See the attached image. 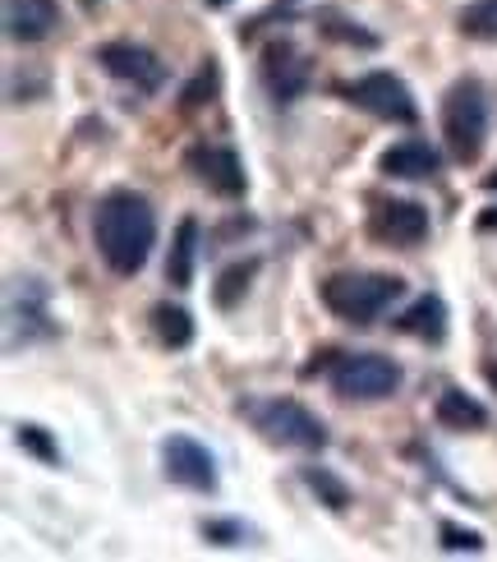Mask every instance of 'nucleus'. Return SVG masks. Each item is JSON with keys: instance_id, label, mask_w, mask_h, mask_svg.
<instances>
[{"instance_id": "nucleus-4", "label": "nucleus", "mask_w": 497, "mask_h": 562, "mask_svg": "<svg viewBox=\"0 0 497 562\" xmlns=\"http://www.w3.org/2000/svg\"><path fill=\"white\" fill-rule=\"evenodd\" d=\"M488 121H493V106H488V88L479 79H456L442 92V138H447V153L461 167H475L484 157Z\"/></svg>"}, {"instance_id": "nucleus-13", "label": "nucleus", "mask_w": 497, "mask_h": 562, "mask_svg": "<svg viewBox=\"0 0 497 562\" xmlns=\"http://www.w3.org/2000/svg\"><path fill=\"white\" fill-rule=\"evenodd\" d=\"M60 29V0H5V37L10 42H46Z\"/></svg>"}, {"instance_id": "nucleus-19", "label": "nucleus", "mask_w": 497, "mask_h": 562, "mask_svg": "<svg viewBox=\"0 0 497 562\" xmlns=\"http://www.w3.org/2000/svg\"><path fill=\"white\" fill-rule=\"evenodd\" d=\"M300 480H304V488H309V494H314L323 507H331V512H346V507H350L346 480H337V475L327 471V465H304Z\"/></svg>"}, {"instance_id": "nucleus-6", "label": "nucleus", "mask_w": 497, "mask_h": 562, "mask_svg": "<svg viewBox=\"0 0 497 562\" xmlns=\"http://www.w3.org/2000/svg\"><path fill=\"white\" fill-rule=\"evenodd\" d=\"M60 323L52 318V286L42 277H10L5 291V346H33L56 337Z\"/></svg>"}, {"instance_id": "nucleus-7", "label": "nucleus", "mask_w": 497, "mask_h": 562, "mask_svg": "<svg viewBox=\"0 0 497 562\" xmlns=\"http://www.w3.org/2000/svg\"><path fill=\"white\" fill-rule=\"evenodd\" d=\"M346 98L377 115V121H387V125H415L419 121V106H415V92L406 88V79H396L392 69H373V75L364 79H354L346 88Z\"/></svg>"}, {"instance_id": "nucleus-8", "label": "nucleus", "mask_w": 497, "mask_h": 562, "mask_svg": "<svg viewBox=\"0 0 497 562\" xmlns=\"http://www.w3.org/2000/svg\"><path fill=\"white\" fill-rule=\"evenodd\" d=\"M161 471L171 484L189 488V494H217V457H212L194 434L161 438Z\"/></svg>"}, {"instance_id": "nucleus-9", "label": "nucleus", "mask_w": 497, "mask_h": 562, "mask_svg": "<svg viewBox=\"0 0 497 562\" xmlns=\"http://www.w3.org/2000/svg\"><path fill=\"white\" fill-rule=\"evenodd\" d=\"M184 171L194 176L207 194H217V199H245V190H249L245 161H240V153L226 148V144H194L184 153Z\"/></svg>"}, {"instance_id": "nucleus-27", "label": "nucleus", "mask_w": 497, "mask_h": 562, "mask_svg": "<svg viewBox=\"0 0 497 562\" xmlns=\"http://www.w3.org/2000/svg\"><path fill=\"white\" fill-rule=\"evenodd\" d=\"M479 373H484V383L497 392V360H484V369H479Z\"/></svg>"}, {"instance_id": "nucleus-11", "label": "nucleus", "mask_w": 497, "mask_h": 562, "mask_svg": "<svg viewBox=\"0 0 497 562\" xmlns=\"http://www.w3.org/2000/svg\"><path fill=\"white\" fill-rule=\"evenodd\" d=\"M369 236L392 249H419L429 240V207L415 199H383L369 213Z\"/></svg>"}, {"instance_id": "nucleus-18", "label": "nucleus", "mask_w": 497, "mask_h": 562, "mask_svg": "<svg viewBox=\"0 0 497 562\" xmlns=\"http://www.w3.org/2000/svg\"><path fill=\"white\" fill-rule=\"evenodd\" d=\"M148 323H153V337L166 346V350H184L194 341V314L184 304H171V300H157L148 310Z\"/></svg>"}, {"instance_id": "nucleus-1", "label": "nucleus", "mask_w": 497, "mask_h": 562, "mask_svg": "<svg viewBox=\"0 0 497 562\" xmlns=\"http://www.w3.org/2000/svg\"><path fill=\"white\" fill-rule=\"evenodd\" d=\"M92 245L115 277L144 272L157 249V207L138 190H106L92 213Z\"/></svg>"}, {"instance_id": "nucleus-14", "label": "nucleus", "mask_w": 497, "mask_h": 562, "mask_svg": "<svg viewBox=\"0 0 497 562\" xmlns=\"http://www.w3.org/2000/svg\"><path fill=\"white\" fill-rule=\"evenodd\" d=\"M377 171L392 180H433L442 171V153L423 138H400L383 157H377Z\"/></svg>"}, {"instance_id": "nucleus-3", "label": "nucleus", "mask_w": 497, "mask_h": 562, "mask_svg": "<svg viewBox=\"0 0 497 562\" xmlns=\"http://www.w3.org/2000/svg\"><path fill=\"white\" fill-rule=\"evenodd\" d=\"M235 411L249 419L253 434H263L276 448H295V452L327 448V425L304 402H295V396H249Z\"/></svg>"}, {"instance_id": "nucleus-10", "label": "nucleus", "mask_w": 497, "mask_h": 562, "mask_svg": "<svg viewBox=\"0 0 497 562\" xmlns=\"http://www.w3.org/2000/svg\"><path fill=\"white\" fill-rule=\"evenodd\" d=\"M98 65L106 69L111 79H121L134 92H144V98L161 92L166 75H171V69L161 65V56L148 52V46H138V42H106V46H98Z\"/></svg>"}, {"instance_id": "nucleus-29", "label": "nucleus", "mask_w": 497, "mask_h": 562, "mask_svg": "<svg viewBox=\"0 0 497 562\" xmlns=\"http://www.w3.org/2000/svg\"><path fill=\"white\" fill-rule=\"evenodd\" d=\"M484 190H493V194H497V171H493V176H484Z\"/></svg>"}, {"instance_id": "nucleus-25", "label": "nucleus", "mask_w": 497, "mask_h": 562, "mask_svg": "<svg viewBox=\"0 0 497 562\" xmlns=\"http://www.w3.org/2000/svg\"><path fill=\"white\" fill-rule=\"evenodd\" d=\"M199 530H203L207 544H222V549L245 544V526H240V521H203Z\"/></svg>"}, {"instance_id": "nucleus-24", "label": "nucleus", "mask_w": 497, "mask_h": 562, "mask_svg": "<svg viewBox=\"0 0 497 562\" xmlns=\"http://www.w3.org/2000/svg\"><path fill=\"white\" fill-rule=\"evenodd\" d=\"M212 88H217V65H212V60H207V65L199 69V79H194V83H189V88L180 92V106H184V111H194V106H203V102L212 98Z\"/></svg>"}, {"instance_id": "nucleus-2", "label": "nucleus", "mask_w": 497, "mask_h": 562, "mask_svg": "<svg viewBox=\"0 0 497 562\" xmlns=\"http://www.w3.org/2000/svg\"><path fill=\"white\" fill-rule=\"evenodd\" d=\"M318 295L327 314H337L350 327H369L406 295V281L392 272H331L318 286Z\"/></svg>"}, {"instance_id": "nucleus-16", "label": "nucleus", "mask_w": 497, "mask_h": 562, "mask_svg": "<svg viewBox=\"0 0 497 562\" xmlns=\"http://www.w3.org/2000/svg\"><path fill=\"white\" fill-rule=\"evenodd\" d=\"M433 415H438V425H442V429H452V434H475V429H488V411H484L470 392H461V387H447V392L438 396Z\"/></svg>"}, {"instance_id": "nucleus-15", "label": "nucleus", "mask_w": 497, "mask_h": 562, "mask_svg": "<svg viewBox=\"0 0 497 562\" xmlns=\"http://www.w3.org/2000/svg\"><path fill=\"white\" fill-rule=\"evenodd\" d=\"M396 333L438 346V341L447 337V300H442V295H419L410 310L396 318Z\"/></svg>"}, {"instance_id": "nucleus-20", "label": "nucleus", "mask_w": 497, "mask_h": 562, "mask_svg": "<svg viewBox=\"0 0 497 562\" xmlns=\"http://www.w3.org/2000/svg\"><path fill=\"white\" fill-rule=\"evenodd\" d=\"M456 29L475 42H497V0H470L456 19Z\"/></svg>"}, {"instance_id": "nucleus-23", "label": "nucleus", "mask_w": 497, "mask_h": 562, "mask_svg": "<svg viewBox=\"0 0 497 562\" xmlns=\"http://www.w3.org/2000/svg\"><path fill=\"white\" fill-rule=\"evenodd\" d=\"M438 540H442V553H484V535L479 530H461L456 521H442L438 526Z\"/></svg>"}, {"instance_id": "nucleus-28", "label": "nucleus", "mask_w": 497, "mask_h": 562, "mask_svg": "<svg viewBox=\"0 0 497 562\" xmlns=\"http://www.w3.org/2000/svg\"><path fill=\"white\" fill-rule=\"evenodd\" d=\"M203 5H207V10H226V5H230V0H203Z\"/></svg>"}, {"instance_id": "nucleus-26", "label": "nucleus", "mask_w": 497, "mask_h": 562, "mask_svg": "<svg viewBox=\"0 0 497 562\" xmlns=\"http://www.w3.org/2000/svg\"><path fill=\"white\" fill-rule=\"evenodd\" d=\"M479 231H484V236H488V231H497V207H484V213H479V222H475Z\"/></svg>"}, {"instance_id": "nucleus-22", "label": "nucleus", "mask_w": 497, "mask_h": 562, "mask_svg": "<svg viewBox=\"0 0 497 562\" xmlns=\"http://www.w3.org/2000/svg\"><path fill=\"white\" fill-rule=\"evenodd\" d=\"M14 442L33 461H42V465H60V442L52 438V429H42V425H14Z\"/></svg>"}, {"instance_id": "nucleus-5", "label": "nucleus", "mask_w": 497, "mask_h": 562, "mask_svg": "<svg viewBox=\"0 0 497 562\" xmlns=\"http://www.w3.org/2000/svg\"><path fill=\"white\" fill-rule=\"evenodd\" d=\"M400 364L377 356V350H350V356H331L327 364V383L341 402H383L400 387Z\"/></svg>"}, {"instance_id": "nucleus-17", "label": "nucleus", "mask_w": 497, "mask_h": 562, "mask_svg": "<svg viewBox=\"0 0 497 562\" xmlns=\"http://www.w3.org/2000/svg\"><path fill=\"white\" fill-rule=\"evenodd\" d=\"M194 263H199V222L184 217L171 236V254H166V281H171L176 291H184L189 281H194Z\"/></svg>"}, {"instance_id": "nucleus-12", "label": "nucleus", "mask_w": 497, "mask_h": 562, "mask_svg": "<svg viewBox=\"0 0 497 562\" xmlns=\"http://www.w3.org/2000/svg\"><path fill=\"white\" fill-rule=\"evenodd\" d=\"M258 75H263V88L272 102H295L304 98V88H309V60H304V52L295 42L276 37L263 46V60H258Z\"/></svg>"}, {"instance_id": "nucleus-21", "label": "nucleus", "mask_w": 497, "mask_h": 562, "mask_svg": "<svg viewBox=\"0 0 497 562\" xmlns=\"http://www.w3.org/2000/svg\"><path fill=\"white\" fill-rule=\"evenodd\" d=\"M253 272H258V259H249V263H230V268L217 277V291H212V300H217V310H235V304H240V295L249 291Z\"/></svg>"}, {"instance_id": "nucleus-30", "label": "nucleus", "mask_w": 497, "mask_h": 562, "mask_svg": "<svg viewBox=\"0 0 497 562\" xmlns=\"http://www.w3.org/2000/svg\"><path fill=\"white\" fill-rule=\"evenodd\" d=\"M79 5H83V10H92V5H98V0H79Z\"/></svg>"}]
</instances>
